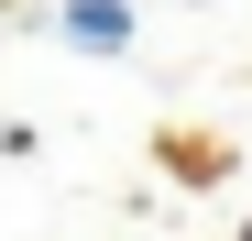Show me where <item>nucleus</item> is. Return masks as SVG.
<instances>
[{
    "instance_id": "f257e3e1",
    "label": "nucleus",
    "mask_w": 252,
    "mask_h": 241,
    "mask_svg": "<svg viewBox=\"0 0 252 241\" xmlns=\"http://www.w3.org/2000/svg\"><path fill=\"white\" fill-rule=\"evenodd\" d=\"M55 33H66V44H88V55H121V44H132V11H121V0H66Z\"/></svg>"
},
{
    "instance_id": "f03ea898",
    "label": "nucleus",
    "mask_w": 252,
    "mask_h": 241,
    "mask_svg": "<svg viewBox=\"0 0 252 241\" xmlns=\"http://www.w3.org/2000/svg\"><path fill=\"white\" fill-rule=\"evenodd\" d=\"M241 241H252V230H241Z\"/></svg>"
}]
</instances>
